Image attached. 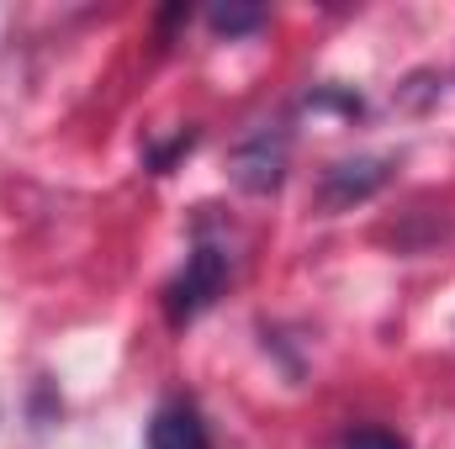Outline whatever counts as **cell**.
Masks as SVG:
<instances>
[{"mask_svg": "<svg viewBox=\"0 0 455 449\" xmlns=\"http://www.w3.org/2000/svg\"><path fill=\"white\" fill-rule=\"evenodd\" d=\"M339 449H408V439H397L392 429H349Z\"/></svg>", "mask_w": 455, "mask_h": 449, "instance_id": "6", "label": "cell"}, {"mask_svg": "<svg viewBox=\"0 0 455 449\" xmlns=\"http://www.w3.org/2000/svg\"><path fill=\"white\" fill-rule=\"evenodd\" d=\"M387 180V164L381 159H344V164H329L323 169V201L329 207H355L365 201L371 191H381Z\"/></svg>", "mask_w": 455, "mask_h": 449, "instance_id": "4", "label": "cell"}, {"mask_svg": "<svg viewBox=\"0 0 455 449\" xmlns=\"http://www.w3.org/2000/svg\"><path fill=\"white\" fill-rule=\"evenodd\" d=\"M207 21H212L218 32L233 37V32H254V27L265 21V11H259V5H212V11H207Z\"/></svg>", "mask_w": 455, "mask_h": 449, "instance_id": "5", "label": "cell"}, {"mask_svg": "<svg viewBox=\"0 0 455 449\" xmlns=\"http://www.w3.org/2000/svg\"><path fill=\"white\" fill-rule=\"evenodd\" d=\"M148 449H212V439L191 402H164L148 423Z\"/></svg>", "mask_w": 455, "mask_h": 449, "instance_id": "3", "label": "cell"}, {"mask_svg": "<svg viewBox=\"0 0 455 449\" xmlns=\"http://www.w3.org/2000/svg\"><path fill=\"white\" fill-rule=\"evenodd\" d=\"M228 275H233V264H228V248L218 243H196L191 254H186V270L170 280V291H164V312H170V323H191V318H202L218 296H223Z\"/></svg>", "mask_w": 455, "mask_h": 449, "instance_id": "1", "label": "cell"}, {"mask_svg": "<svg viewBox=\"0 0 455 449\" xmlns=\"http://www.w3.org/2000/svg\"><path fill=\"white\" fill-rule=\"evenodd\" d=\"M233 180L254 196H270L286 180V132H254L238 154H233Z\"/></svg>", "mask_w": 455, "mask_h": 449, "instance_id": "2", "label": "cell"}]
</instances>
